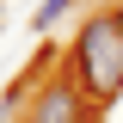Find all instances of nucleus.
I'll return each instance as SVG.
<instances>
[{
	"label": "nucleus",
	"mask_w": 123,
	"mask_h": 123,
	"mask_svg": "<svg viewBox=\"0 0 123 123\" xmlns=\"http://www.w3.org/2000/svg\"><path fill=\"white\" fill-rule=\"evenodd\" d=\"M31 123H92V98L74 80H49L31 105Z\"/></svg>",
	"instance_id": "2"
},
{
	"label": "nucleus",
	"mask_w": 123,
	"mask_h": 123,
	"mask_svg": "<svg viewBox=\"0 0 123 123\" xmlns=\"http://www.w3.org/2000/svg\"><path fill=\"white\" fill-rule=\"evenodd\" d=\"M74 86L86 98H117L123 92V31L117 18H86L74 37Z\"/></svg>",
	"instance_id": "1"
},
{
	"label": "nucleus",
	"mask_w": 123,
	"mask_h": 123,
	"mask_svg": "<svg viewBox=\"0 0 123 123\" xmlns=\"http://www.w3.org/2000/svg\"><path fill=\"white\" fill-rule=\"evenodd\" d=\"M111 18H117V31H123V6H117V12H111Z\"/></svg>",
	"instance_id": "4"
},
{
	"label": "nucleus",
	"mask_w": 123,
	"mask_h": 123,
	"mask_svg": "<svg viewBox=\"0 0 123 123\" xmlns=\"http://www.w3.org/2000/svg\"><path fill=\"white\" fill-rule=\"evenodd\" d=\"M68 6H74V0H43V12L31 18V25H37V31H49V25H55V18H62V12H68Z\"/></svg>",
	"instance_id": "3"
}]
</instances>
